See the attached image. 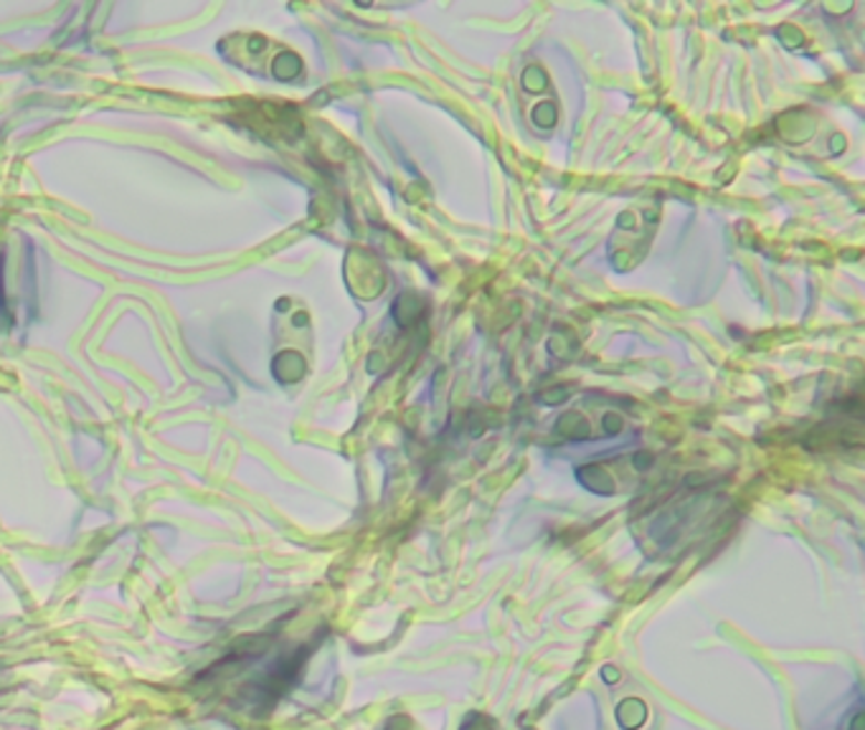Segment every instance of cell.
Segmentation results:
<instances>
[{
	"label": "cell",
	"instance_id": "obj_1",
	"mask_svg": "<svg viewBox=\"0 0 865 730\" xmlns=\"http://www.w3.org/2000/svg\"><path fill=\"white\" fill-rule=\"evenodd\" d=\"M305 647L300 651L274 647V639L252 637L231 647L219 663L209 667L204 682L206 692L221 698V702L237 712L270 710L274 700L290 688L292 677L302 665Z\"/></svg>",
	"mask_w": 865,
	"mask_h": 730
}]
</instances>
